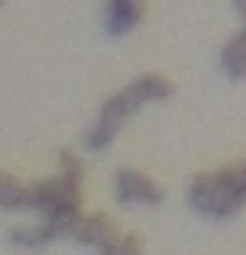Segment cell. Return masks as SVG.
Listing matches in <instances>:
<instances>
[{
	"mask_svg": "<svg viewBox=\"0 0 246 255\" xmlns=\"http://www.w3.org/2000/svg\"><path fill=\"white\" fill-rule=\"evenodd\" d=\"M186 204L204 219H231L246 207V159L210 174H198L186 189Z\"/></svg>",
	"mask_w": 246,
	"mask_h": 255,
	"instance_id": "6da1fadb",
	"label": "cell"
},
{
	"mask_svg": "<svg viewBox=\"0 0 246 255\" xmlns=\"http://www.w3.org/2000/svg\"><path fill=\"white\" fill-rule=\"evenodd\" d=\"M111 195L123 207H159L162 198H165L162 186L150 174L135 171V168H117L114 171V177H111Z\"/></svg>",
	"mask_w": 246,
	"mask_h": 255,
	"instance_id": "7a4b0ae2",
	"label": "cell"
},
{
	"mask_svg": "<svg viewBox=\"0 0 246 255\" xmlns=\"http://www.w3.org/2000/svg\"><path fill=\"white\" fill-rule=\"evenodd\" d=\"M120 93H123V99H126L129 111L135 114V111L144 108L147 102H165V99L174 93V84H171L168 78L156 75V72H147V75L135 78L126 90H120Z\"/></svg>",
	"mask_w": 246,
	"mask_h": 255,
	"instance_id": "3957f363",
	"label": "cell"
},
{
	"mask_svg": "<svg viewBox=\"0 0 246 255\" xmlns=\"http://www.w3.org/2000/svg\"><path fill=\"white\" fill-rule=\"evenodd\" d=\"M120 237V231H117V225L111 222V216H105V213H90V216H81L78 219V225H75V231H72V240L75 243H81V246H87V249H105L111 240H117Z\"/></svg>",
	"mask_w": 246,
	"mask_h": 255,
	"instance_id": "277c9868",
	"label": "cell"
},
{
	"mask_svg": "<svg viewBox=\"0 0 246 255\" xmlns=\"http://www.w3.org/2000/svg\"><path fill=\"white\" fill-rule=\"evenodd\" d=\"M141 18H144V3L141 0H108L105 30H108V36H126L129 30L138 27Z\"/></svg>",
	"mask_w": 246,
	"mask_h": 255,
	"instance_id": "5b68a950",
	"label": "cell"
},
{
	"mask_svg": "<svg viewBox=\"0 0 246 255\" xmlns=\"http://www.w3.org/2000/svg\"><path fill=\"white\" fill-rule=\"evenodd\" d=\"M57 237V231L51 228V222L39 219V222H24V225H12L9 228V243L18 246V249H30V252H39L45 246H51Z\"/></svg>",
	"mask_w": 246,
	"mask_h": 255,
	"instance_id": "8992f818",
	"label": "cell"
},
{
	"mask_svg": "<svg viewBox=\"0 0 246 255\" xmlns=\"http://www.w3.org/2000/svg\"><path fill=\"white\" fill-rule=\"evenodd\" d=\"M219 66H222V72L231 81H243L246 78V30L234 33L225 42V48L219 54Z\"/></svg>",
	"mask_w": 246,
	"mask_h": 255,
	"instance_id": "52a82bcc",
	"label": "cell"
},
{
	"mask_svg": "<svg viewBox=\"0 0 246 255\" xmlns=\"http://www.w3.org/2000/svg\"><path fill=\"white\" fill-rule=\"evenodd\" d=\"M0 210H30V186L18 183L6 171H0Z\"/></svg>",
	"mask_w": 246,
	"mask_h": 255,
	"instance_id": "ba28073f",
	"label": "cell"
},
{
	"mask_svg": "<svg viewBox=\"0 0 246 255\" xmlns=\"http://www.w3.org/2000/svg\"><path fill=\"white\" fill-rule=\"evenodd\" d=\"M99 255H144V243L138 234H120L105 249H99Z\"/></svg>",
	"mask_w": 246,
	"mask_h": 255,
	"instance_id": "9c48e42d",
	"label": "cell"
},
{
	"mask_svg": "<svg viewBox=\"0 0 246 255\" xmlns=\"http://www.w3.org/2000/svg\"><path fill=\"white\" fill-rule=\"evenodd\" d=\"M60 174L63 177H69V180H75V183H84V165H81V159L72 153V150H60Z\"/></svg>",
	"mask_w": 246,
	"mask_h": 255,
	"instance_id": "30bf717a",
	"label": "cell"
},
{
	"mask_svg": "<svg viewBox=\"0 0 246 255\" xmlns=\"http://www.w3.org/2000/svg\"><path fill=\"white\" fill-rule=\"evenodd\" d=\"M234 9H237V15L246 21V0H234Z\"/></svg>",
	"mask_w": 246,
	"mask_h": 255,
	"instance_id": "8fae6325",
	"label": "cell"
},
{
	"mask_svg": "<svg viewBox=\"0 0 246 255\" xmlns=\"http://www.w3.org/2000/svg\"><path fill=\"white\" fill-rule=\"evenodd\" d=\"M243 30H246V21H243Z\"/></svg>",
	"mask_w": 246,
	"mask_h": 255,
	"instance_id": "7c38bea8",
	"label": "cell"
},
{
	"mask_svg": "<svg viewBox=\"0 0 246 255\" xmlns=\"http://www.w3.org/2000/svg\"><path fill=\"white\" fill-rule=\"evenodd\" d=\"M0 6H3V0H0Z\"/></svg>",
	"mask_w": 246,
	"mask_h": 255,
	"instance_id": "4fadbf2b",
	"label": "cell"
}]
</instances>
